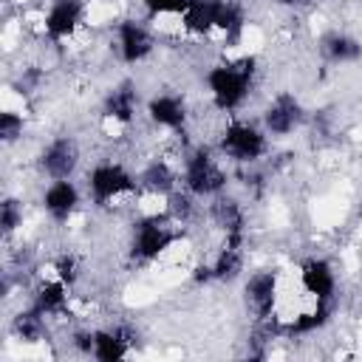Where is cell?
<instances>
[{"instance_id": "1", "label": "cell", "mask_w": 362, "mask_h": 362, "mask_svg": "<svg viewBox=\"0 0 362 362\" xmlns=\"http://www.w3.org/2000/svg\"><path fill=\"white\" fill-rule=\"evenodd\" d=\"M209 107L221 116H240L257 88V59L252 54L221 57L201 74Z\"/></svg>"}, {"instance_id": "14", "label": "cell", "mask_w": 362, "mask_h": 362, "mask_svg": "<svg viewBox=\"0 0 362 362\" xmlns=\"http://www.w3.org/2000/svg\"><path fill=\"white\" fill-rule=\"evenodd\" d=\"M139 113H144V102L133 82H119L102 96V124L107 133L130 130L136 124Z\"/></svg>"}, {"instance_id": "8", "label": "cell", "mask_w": 362, "mask_h": 362, "mask_svg": "<svg viewBox=\"0 0 362 362\" xmlns=\"http://www.w3.org/2000/svg\"><path fill=\"white\" fill-rule=\"evenodd\" d=\"M283 305V277L277 269H257L243 277V308L255 322L277 320Z\"/></svg>"}, {"instance_id": "13", "label": "cell", "mask_w": 362, "mask_h": 362, "mask_svg": "<svg viewBox=\"0 0 362 362\" xmlns=\"http://www.w3.org/2000/svg\"><path fill=\"white\" fill-rule=\"evenodd\" d=\"M297 286L303 291V300L311 303H334L339 291V274L331 257L311 255L297 266Z\"/></svg>"}, {"instance_id": "19", "label": "cell", "mask_w": 362, "mask_h": 362, "mask_svg": "<svg viewBox=\"0 0 362 362\" xmlns=\"http://www.w3.org/2000/svg\"><path fill=\"white\" fill-rule=\"evenodd\" d=\"M187 3L189 0H139V6L144 8V17L150 23H158V20H181Z\"/></svg>"}, {"instance_id": "2", "label": "cell", "mask_w": 362, "mask_h": 362, "mask_svg": "<svg viewBox=\"0 0 362 362\" xmlns=\"http://www.w3.org/2000/svg\"><path fill=\"white\" fill-rule=\"evenodd\" d=\"M88 204L102 212H122L136 209L139 198V175L119 158H96L82 178Z\"/></svg>"}, {"instance_id": "16", "label": "cell", "mask_w": 362, "mask_h": 362, "mask_svg": "<svg viewBox=\"0 0 362 362\" xmlns=\"http://www.w3.org/2000/svg\"><path fill=\"white\" fill-rule=\"evenodd\" d=\"M181 156L173 161L167 156H156L141 164L139 175V189L141 192H156V195H170L181 187V170H178Z\"/></svg>"}, {"instance_id": "20", "label": "cell", "mask_w": 362, "mask_h": 362, "mask_svg": "<svg viewBox=\"0 0 362 362\" xmlns=\"http://www.w3.org/2000/svg\"><path fill=\"white\" fill-rule=\"evenodd\" d=\"M23 218H25V206L20 198L14 195H6L3 204H0V226H3V238H14L23 226Z\"/></svg>"}, {"instance_id": "6", "label": "cell", "mask_w": 362, "mask_h": 362, "mask_svg": "<svg viewBox=\"0 0 362 362\" xmlns=\"http://www.w3.org/2000/svg\"><path fill=\"white\" fill-rule=\"evenodd\" d=\"M37 23V31L48 45H68L88 28V0H45Z\"/></svg>"}, {"instance_id": "5", "label": "cell", "mask_w": 362, "mask_h": 362, "mask_svg": "<svg viewBox=\"0 0 362 362\" xmlns=\"http://www.w3.org/2000/svg\"><path fill=\"white\" fill-rule=\"evenodd\" d=\"M181 229L170 215H136L127 229V255L136 263H158L178 243Z\"/></svg>"}, {"instance_id": "11", "label": "cell", "mask_w": 362, "mask_h": 362, "mask_svg": "<svg viewBox=\"0 0 362 362\" xmlns=\"http://www.w3.org/2000/svg\"><path fill=\"white\" fill-rule=\"evenodd\" d=\"M88 201L85 187L76 178H57V181H45L40 189V209L45 212V218L57 226L71 223L82 204Z\"/></svg>"}, {"instance_id": "15", "label": "cell", "mask_w": 362, "mask_h": 362, "mask_svg": "<svg viewBox=\"0 0 362 362\" xmlns=\"http://www.w3.org/2000/svg\"><path fill=\"white\" fill-rule=\"evenodd\" d=\"M133 342H136L133 328L124 325V322L93 328V351H90V359H99V362L127 359L133 354Z\"/></svg>"}, {"instance_id": "12", "label": "cell", "mask_w": 362, "mask_h": 362, "mask_svg": "<svg viewBox=\"0 0 362 362\" xmlns=\"http://www.w3.org/2000/svg\"><path fill=\"white\" fill-rule=\"evenodd\" d=\"M305 122H308L305 105L300 102V96L294 90L274 93L260 110V124L266 127V133L272 139H288V136L300 133Z\"/></svg>"}, {"instance_id": "9", "label": "cell", "mask_w": 362, "mask_h": 362, "mask_svg": "<svg viewBox=\"0 0 362 362\" xmlns=\"http://www.w3.org/2000/svg\"><path fill=\"white\" fill-rule=\"evenodd\" d=\"M144 119L150 122L153 130L164 136H187L189 122H192V107L184 93L178 90H156L153 96L144 99Z\"/></svg>"}, {"instance_id": "3", "label": "cell", "mask_w": 362, "mask_h": 362, "mask_svg": "<svg viewBox=\"0 0 362 362\" xmlns=\"http://www.w3.org/2000/svg\"><path fill=\"white\" fill-rule=\"evenodd\" d=\"M215 150L223 156L226 164L232 167H255L263 161L272 150V136L260 124V119H246L240 116H226V122L218 127L215 136Z\"/></svg>"}, {"instance_id": "4", "label": "cell", "mask_w": 362, "mask_h": 362, "mask_svg": "<svg viewBox=\"0 0 362 362\" xmlns=\"http://www.w3.org/2000/svg\"><path fill=\"white\" fill-rule=\"evenodd\" d=\"M178 170H181V187L201 201H212L229 187V170L223 156L215 150V144L195 141L184 147Z\"/></svg>"}, {"instance_id": "18", "label": "cell", "mask_w": 362, "mask_h": 362, "mask_svg": "<svg viewBox=\"0 0 362 362\" xmlns=\"http://www.w3.org/2000/svg\"><path fill=\"white\" fill-rule=\"evenodd\" d=\"M25 136V113L23 107H3L0 110V141L6 147H14Z\"/></svg>"}, {"instance_id": "10", "label": "cell", "mask_w": 362, "mask_h": 362, "mask_svg": "<svg viewBox=\"0 0 362 362\" xmlns=\"http://www.w3.org/2000/svg\"><path fill=\"white\" fill-rule=\"evenodd\" d=\"M82 144L76 141V136L71 133H59L51 136L40 153H37V173L45 181H57V178H76L82 170Z\"/></svg>"}, {"instance_id": "7", "label": "cell", "mask_w": 362, "mask_h": 362, "mask_svg": "<svg viewBox=\"0 0 362 362\" xmlns=\"http://www.w3.org/2000/svg\"><path fill=\"white\" fill-rule=\"evenodd\" d=\"M156 48L158 34L147 17H122L113 23V51L122 65H144Z\"/></svg>"}, {"instance_id": "17", "label": "cell", "mask_w": 362, "mask_h": 362, "mask_svg": "<svg viewBox=\"0 0 362 362\" xmlns=\"http://www.w3.org/2000/svg\"><path fill=\"white\" fill-rule=\"evenodd\" d=\"M320 54L331 65H354L362 59V40L348 31L334 28L320 40Z\"/></svg>"}]
</instances>
